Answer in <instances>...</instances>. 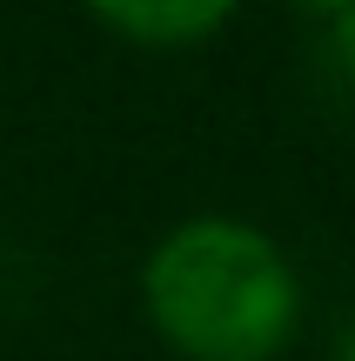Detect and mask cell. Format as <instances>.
I'll return each mask as SVG.
<instances>
[{"label": "cell", "mask_w": 355, "mask_h": 361, "mask_svg": "<svg viewBox=\"0 0 355 361\" xmlns=\"http://www.w3.org/2000/svg\"><path fill=\"white\" fill-rule=\"evenodd\" d=\"M155 328L195 361H268L295 328V268L248 221H188L148 255Z\"/></svg>", "instance_id": "obj_1"}, {"label": "cell", "mask_w": 355, "mask_h": 361, "mask_svg": "<svg viewBox=\"0 0 355 361\" xmlns=\"http://www.w3.org/2000/svg\"><path fill=\"white\" fill-rule=\"evenodd\" d=\"M228 7L235 0H94V13L134 40H201L228 20Z\"/></svg>", "instance_id": "obj_2"}, {"label": "cell", "mask_w": 355, "mask_h": 361, "mask_svg": "<svg viewBox=\"0 0 355 361\" xmlns=\"http://www.w3.org/2000/svg\"><path fill=\"white\" fill-rule=\"evenodd\" d=\"M335 40H342V54H349V61H355V0H349V7H342V20H335Z\"/></svg>", "instance_id": "obj_3"}, {"label": "cell", "mask_w": 355, "mask_h": 361, "mask_svg": "<svg viewBox=\"0 0 355 361\" xmlns=\"http://www.w3.org/2000/svg\"><path fill=\"white\" fill-rule=\"evenodd\" d=\"M335 361H355V322L342 328V348H335Z\"/></svg>", "instance_id": "obj_4"}, {"label": "cell", "mask_w": 355, "mask_h": 361, "mask_svg": "<svg viewBox=\"0 0 355 361\" xmlns=\"http://www.w3.org/2000/svg\"><path fill=\"white\" fill-rule=\"evenodd\" d=\"M308 7H329V13H342V7H349V0H308Z\"/></svg>", "instance_id": "obj_5"}]
</instances>
